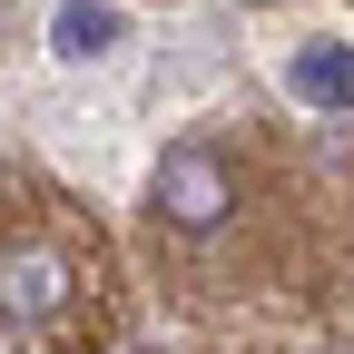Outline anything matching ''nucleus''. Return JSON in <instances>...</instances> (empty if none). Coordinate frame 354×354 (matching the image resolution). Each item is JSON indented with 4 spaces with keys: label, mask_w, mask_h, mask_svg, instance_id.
Instances as JSON below:
<instances>
[{
    "label": "nucleus",
    "mask_w": 354,
    "mask_h": 354,
    "mask_svg": "<svg viewBox=\"0 0 354 354\" xmlns=\"http://www.w3.org/2000/svg\"><path fill=\"white\" fill-rule=\"evenodd\" d=\"M286 99L315 109V118H354V50L344 39H305L286 59Z\"/></svg>",
    "instance_id": "7ed1b4c3"
},
{
    "label": "nucleus",
    "mask_w": 354,
    "mask_h": 354,
    "mask_svg": "<svg viewBox=\"0 0 354 354\" xmlns=\"http://www.w3.org/2000/svg\"><path fill=\"white\" fill-rule=\"evenodd\" d=\"M69 305V256L59 246H10L0 256V315L10 325H50Z\"/></svg>",
    "instance_id": "f03ea898"
},
{
    "label": "nucleus",
    "mask_w": 354,
    "mask_h": 354,
    "mask_svg": "<svg viewBox=\"0 0 354 354\" xmlns=\"http://www.w3.org/2000/svg\"><path fill=\"white\" fill-rule=\"evenodd\" d=\"M148 207L167 216V227H187V236H207V227H227L236 216V167L216 158V148H167L158 158V177H148Z\"/></svg>",
    "instance_id": "f257e3e1"
},
{
    "label": "nucleus",
    "mask_w": 354,
    "mask_h": 354,
    "mask_svg": "<svg viewBox=\"0 0 354 354\" xmlns=\"http://www.w3.org/2000/svg\"><path fill=\"white\" fill-rule=\"evenodd\" d=\"M118 39H128V10H118V0H59V10H50V59H69V69L109 59Z\"/></svg>",
    "instance_id": "20e7f679"
}]
</instances>
